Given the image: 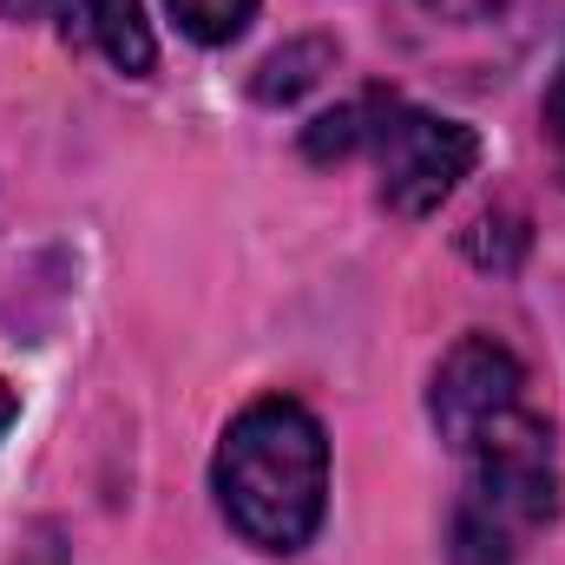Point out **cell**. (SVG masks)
<instances>
[{"label":"cell","instance_id":"obj_9","mask_svg":"<svg viewBox=\"0 0 565 565\" xmlns=\"http://www.w3.org/2000/svg\"><path fill=\"white\" fill-rule=\"evenodd\" d=\"M0 13H13V20H40V13H53V0H0Z\"/></svg>","mask_w":565,"mask_h":565},{"label":"cell","instance_id":"obj_1","mask_svg":"<svg viewBox=\"0 0 565 565\" xmlns=\"http://www.w3.org/2000/svg\"><path fill=\"white\" fill-rule=\"evenodd\" d=\"M211 487H217L224 520L250 546L289 559L316 540L322 507H329V434L302 402L264 395L224 427Z\"/></svg>","mask_w":565,"mask_h":565},{"label":"cell","instance_id":"obj_2","mask_svg":"<svg viewBox=\"0 0 565 565\" xmlns=\"http://www.w3.org/2000/svg\"><path fill=\"white\" fill-rule=\"evenodd\" d=\"M302 151L316 164L329 158H369L375 178H382V198L402 211V217H427L440 211L460 178L480 164V139L473 126L460 119H440V113H422L395 93H362L335 113H322L309 132H302Z\"/></svg>","mask_w":565,"mask_h":565},{"label":"cell","instance_id":"obj_8","mask_svg":"<svg viewBox=\"0 0 565 565\" xmlns=\"http://www.w3.org/2000/svg\"><path fill=\"white\" fill-rule=\"evenodd\" d=\"M540 119H546V151H553V171H559V184H565V60H559V73H553V86H546Z\"/></svg>","mask_w":565,"mask_h":565},{"label":"cell","instance_id":"obj_4","mask_svg":"<svg viewBox=\"0 0 565 565\" xmlns=\"http://www.w3.org/2000/svg\"><path fill=\"white\" fill-rule=\"evenodd\" d=\"M427 415H434L440 440L454 454H467L480 434L526 415V369H520V355L507 342H493V335H460L440 355V369H434Z\"/></svg>","mask_w":565,"mask_h":565},{"label":"cell","instance_id":"obj_6","mask_svg":"<svg viewBox=\"0 0 565 565\" xmlns=\"http://www.w3.org/2000/svg\"><path fill=\"white\" fill-rule=\"evenodd\" d=\"M329 66H335V46H329V40H289L282 53L264 60V73H257V99H296V93H309Z\"/></svg>","mask_w":565,"mask_h":565},{"label":"cell","instance_id":"obj_10","mask_svg":"<svg viewBox=\"0 0 565 565\" xmlns=\"http://www.w3.org/2000/svg\"><path fill=\"white\" fill-rule=\"evenodd\" d=\"M20 422V395L7 388V375H0V440H7V427Z\"/></svg>","mask_w":565,"mask_h":565},{"label":"cell","instance_id":"obj_7","mask_svg":"<svg viewBox=\"0 0 565 565\" xmlns=\"http://www.w3.org/2000/svg\"><path fill=\"white\" fill-rule=\"evenodd\" d=\"M164 7H171L178 33L198 40V46H231L257 20V0H164Z\"/></svg>","mask_w":565,"mask_h":565},{"label":"cell","instance_id":"obj_5","mask_svg":"<svg viewBox=\"0 0 565 565\" xmlns=\"http://www.w3.org/2000/svg\"><path fill=\"white\" fill-rule=\"evenodd\" d=\"M53 13H60L66 40L99 46L119 73H132V79H145V73H151L158 40H151V20H145L139 0H53Z\"/></svg>","mask_w":565,"mask_h":565},{"label":"cell","instance_id":"obj_11","mask_svg":"<svg viewBox=\"0 0 565 565\" xmlns=\"http://www.w3.org/2000/svg\"><path fill=\"white\" fill-rule=\"evenodd\" d=\"M13 565H60V546H53V540H46V546H40V553H26V559H13Z\"/></svg>","mask_w":565,"mask_h":565},{"label":"cell","instance_id":"obj_3","mask_svg":"<svg viewBox=\"0 0 565 565\" xmlns=\"http://www.w3.org/2000/svg\"><path fill=\"white\" fill-rule=\"evenodd\" d=\"M559 513L553 434L526 408L467 447V480L447 513V565H520Z\"/></svg>","mask_w":565,"mask_h":565}]
</instances>
